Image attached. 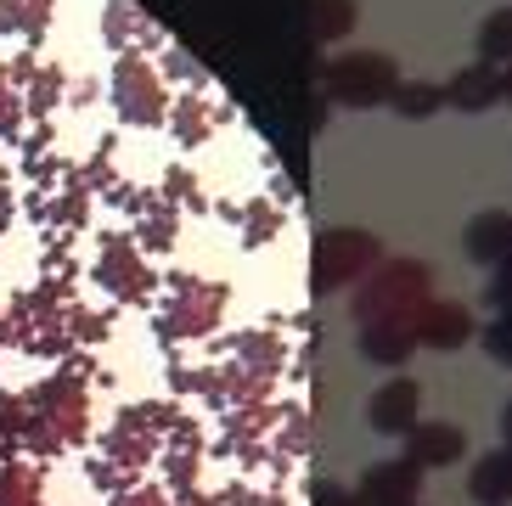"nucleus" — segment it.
<instances>
[{
    "label": "nucleus",
    "instance_id": "5",
    "mask_svg": "<svg viewBox=\"0 0 512 506\" xmlns=\"http://www.w3.org/2000/svg\"><path fill=\"white\" fill-rule=\"evenodd\" d=\"M479 45H484V57H501V45H512V12L490 17L479 29Z\"/></svg>",
    "mask_w": 512,
    "mask_h": 506
},
{
    "label": "nucleus",
    "instance_id": "7",
    "mask_svg": "<svg viewBox=\"0 0 512 506\" xmlns=\"http://www.w3.org/2000/svg\"><path fill=\"white\" fill-rule=\"evenodd\" d=\"M501 96H512V68H507V79H501Z\"/></svg>",
    "mask_w": 512,
    "mask_h": 506
},
{
    "label": "nucleus",
    "instance_id": "1",
    "mask_svg": "<svg viewBox=\"0 0 512 506\" xmlns=\"http://www.w3.org/2000/svg\"><path fill=\"white\" fill-rule=\"evenodd\" d=\"M445 96H451L456 107H467V113H479V107H490L501 96V79H496V68H467V74L451 79Z\"/></svg>",
    "mask_w": 512,
    "mask_h": 506
},
{
    "label": "nucleus",
    "instance_id": "4",
    "mask_svg": "<svg viewBox=\"0 0 512 506\" xmlns=\"http://www.w3.org/2000/svg\"><path fill=\"white\" fill-rule=\"evenodd\" d=\"M445 102V90H434V85H406L400 90V113H411V119H422V113H434V107Z\"/></svg>",
    "mask_w": 512,
    "mask_h": 506
},
{
    "label": "nucleus",
    "instance_id": "2",
    "mask_svg": "<svg viewBox=\"0 0 512 506\" xmlns=\"http://www.w3.org/2000/svg\"><path fill=\"white\" fill-rule=\"evenodd\" d=\"M411 400H417V394H411L406 383L389 388V394H377V405H372L377 417H372V422H377V428H389V433H394V428H406V417H400V411H406Z\"/></svg>",
    "mask_w": 512,
    "mask_h": 506
},
{
    "label": "nucleus",
    "instance_id": "6",
    "mask_svg": "<svg viewBox=\"0 0 512 506\" xmlns=\"http://www.w3.org/2000/svg\"><path fill=\"white\" fill-rule=\"evenodd\" d=\"M316 6H321V34H332V29L344 34L349 29V0H316Z\"/></svg>",
    "mask_w": 512,
    "mask_h": 506
},
{
    "label": "nucleus",
    "instance_id": "3",
    "mask_svg": "<svg viewBox=\"0 0 512 506\" xmlns=\"http://www.w3.org/2000/svg\"><path fill=\"white\" fill-rule=\"evenodd\" d=\"M456 445H462V439H456L451 428H434V433H422L417 456H422V462H428V467H445V462H451V456H456Z\"/></svg>",
    "mask_w": 512,
    "mask_h": 506
}]
</instances>
